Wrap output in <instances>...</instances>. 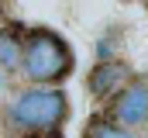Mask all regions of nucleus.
Masks as SVG:
<instances>
[{
	"instance_id": "7",
	"label": "nucleus",
	"mask_w": 148,
	"mask_h": 138,
	"mask_svg": "<svg viewBox=\"0 0 148 138\" xmlns=\"http://www.w3.org/2000/svg\"><path fill=\"white\" fill-rule=\"evenodd\" d=\"M0 86H3V72H0Z\"/></svg>"
},
{
	"instance_id": "1",
	"label": "nucleus",
	"mask_w": 148,
	"mask_h": 138,
	"mask_svg": "<svg viewBox=\"0 0 148 138\" xmlns=\"http://www.w3.org/2000/svg\"><path fill=\"white\" fill-rule=\"evenodd\" d=\"M21 66L35 83H59L73 72V48L52 28H31L21 45Z\"/></svg>"
},
{
	"instance_id": "4",
	"label": "nucleus",
	"mask_w": 148,
	"mask_h": 138,
	"mask_svg": "<svg viewBox=\"0 0 148 138\" xmlns=\"http://www.w3.org/2000/svg\"><path fill=\"white\" fill-rule=\"evenodd\" d=\"M127 79H131L127 62H121V59H100V66L90 72L86 86H90L93 97H107V93L117 90V86H127Z\"/></svg>"
},
{
	"instance_id": "2",
	"label": "nucleus",
	"mask_w": 148,
	"mask_h": 138,
	"mask_svg": "<svg viewBox=\"0 0 148 138\" xmlns=\"http://www.w3.org/2000/svg\"><path fill=\"white\" fill-rule=\"evenodd\" d=\"M69 100L59 86H41V90H28L10 104V121L24 131H55L66 121Z\"/></svg>"
},
{
	"instance_id": "6",
	"label": "nucleus",
	"mask_w": 148,
	"mask_h": 138,
	"mask_svg": "<svg viewBox=\"0 0 148 138\" xmlns=\"http://www.w3.org/2000/svg\"><path fill=\"white\" fill-rule=\"evenodd\" d=\"M86 138H134L127 128L114 124V121H90L86 124Z\"/></svg>"
},
{
	"instance_id": "3",
	"label": "nucleus",
	"mask_w": 148,
	"mask_h": 138,
	"mask_svg": "<svg viewBox=\"0 0 148 138\" xmlns=\"http://www.w3.org/2000/svg\"><path fill=\"white\" fill-rule=\"evenodd\" d=\"M110 117L121 128H134L148 121V83H131L121 90V97L110 104Z\"/></svg>"
},
{
	"instance_id": "5",
	"label": "nucleus",
	"mask_w": 148,
	"mask_h": 138,
	"mask_svg": "<svg viewBox=\"0 0 148 138\" xmlns=\"http://www.w3.org/2000/svg\"><path fill=\"white\" fill-rule=\"evenodd\" d=\"M21 45H24L21 28L7 24V28L0 31V66H17V62H21Z\"/></svg>"
}]
</instances>
